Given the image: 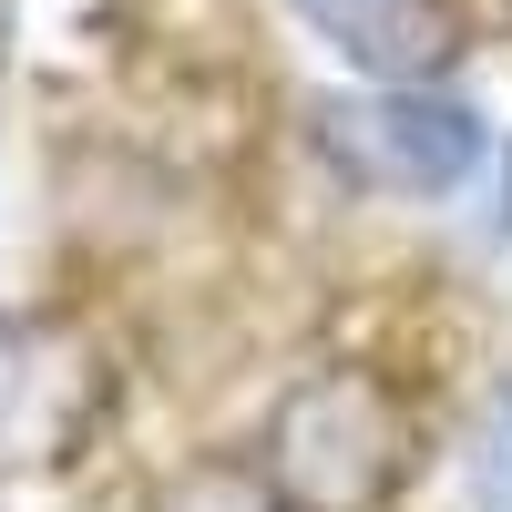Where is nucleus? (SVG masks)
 <instances>
[{
  "mask_svg": "<svg viewBox=\"0 0 512 512\" xmlns=\"http://www.w3.org/2000/svg\"><path fill=\"white\" fill-rule=\"evenodd\" d=\"M410 472V420L369 369H328L277 410V502L297 512H379Z\"/></svg>",
  "mask_w": 512,
  "mask_h": 512,
  "instance_id": "f257e3e1",
  "label": "nucleus"
},
{
  "mask_svg": "<svg viewBox=\"0 0 512 512\" xmlns=\"http://www.w3.org/2000/svg\"><path fill=\"white\" fill-rule=\"evenodd\" d=\"M308 123H318V154L338 175L379 185V195H451L482 164V113L451 93H420V82L328 93V103H308Z\"/></svg>",
  "mask_w": 512,
  "mask_h": 512,
  "instance_id": "f03ea898",
  "label": "nucleus"
},
{
  "mask_svg": "<svg viewBox=\"0 0 512 512\" xmlns=\"http://www.w3.org/2000/svg\"><path fill=\"white\" fill-rule=\"evenodd\" d=\"M113 400V369L82 328L21 318L0 338V472H52L93 441V420Z\"/></svg>",
  "mask_w": 512,
  "mask_h": 512,
  "instance_id": "7ed1b4c3",
  "label": "nucleus"
},
{
  "mask_svg": "<svg viewBox=\"0 0 512 512\" xmlns=\"http://www.w3.org/2000/svg\"><path fill=\"white\" fill-rule=\"evenodd\" d=\"M328 52H349L369 82H431L472 52V11L461 0H297Z\"/></svg>",
  "mask_w": 512,
  "mask_h": 512,
  "instance_id": "20e7f679",
  "label": "nucleus"
},
{
  "mask_svg": "<svg viewBox=\"0 0 512 512\" xmlns=\"http://www.w3.org/2000/svg\"><path fill=\"white\" fill-rule=\"evenodd\" d=\"M144 512H277V492L256 472H236V461H195V472H175Z\"/></svg>",
  "mask_w": 512,
  "mask_h": 512,
  "instance_id": "39448f33",
  "label": "nucleus"
}]
</instances>
